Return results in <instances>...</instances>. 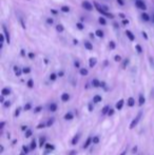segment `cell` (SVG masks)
<instances>
[{
  "instance_id": "1",
  "label": "cell",
  "mask_w": 154,
  "mask_h": 155,
  "mask_svg": "<svg viewBox=\"0 0 154 155\" xmlns=\"http://www.w3.org/2000/svg\"><path fill=\"white\" fill-rule=\"evenodd\" d=\"M142 115H143V112H142V111H140V112H138V114L136 115V117L133 119V120H132L131 124H130V129H133L135 126H137L138 121H139V120H140V118H142Z\"/></svg>"
},
{
  "instance_id": "2",
  "label": "cell",
  "mask_w": 154,
  "mask_h": 155,
  "mask_svg": "<svg viewBox=\"0 0 154 155\" xmlns=\"http://www.w3.org/2000/svg\"><path fill=\"white\" fill-rule=\"evenodd\" d=\"M135 4H136V6H137L138 8H140V10H146V8H147V6H146V4H145V2L142 1V0H136Z\"/></svg>"
},
{
  "instance_id": "3",
  "label": "cell",
  "mask_w": 154,
  "mask_h": 155,
  "mask_svg": "<svg viewBox=\"0 0 154 155\" xmlns=\"http://www.w3.org/2000/svg\"><path fill=\"white\" fill-rule=\"evenodd\" d=\"M2 30H3V33H4V36H5V39H6V42L10 43L11 42V38H10V33H8V29H6L5 25H2Z\"/></svg>"
},
{
  "instance_id": "4",
  "label": "cell",
  "mask_w": 154,
  "mask_h": 155,
  "mask_svg": "<svg viewBox=\"0 0 154 155\" xmlns=\"http://www.w3.org/2000/svg\"><path fill=\"white\" fill-rule=\"evenodd\" d=\"M82 6H84V10H87V11H92L93 10V5L89 1H84V2H82Z\"/></svg>"
},
{
  "instance_id": "5",
  "label": "cell",
  "mask_w": 154,
  "mask_h": 155,
  "mask_svg": "<svg viewBox=\"0 0 154 155\" xmlns=\"http://www.w3.org/2000/svg\"><path fill=\"white\" fill-rule=\"evenodd\" d=\"M126 35H127V37L129 38V40L133 41L134 39H135V37H134L133 33H132L131 31H126Z\"/></svg>"
},
{
  "instance_id": "6",
  "label": "cell",
  "mask_w": 154,
  "mask_h": 155,
  "mask_svg": "<svg viewBox=\"0 0 154 155\" xmlns=\"http://www.w3.org/2000/svg\"><path fill=\"white\" fill-rule=\"evenodd\" d=\"M93 141V139H92V137H89L88 139L86 140V143H84V149H87V148L90 146V143Z\"/></svg>"
},
{
  "instance_id": "7",
  "label": "cell",
  "mask_w": 154,
  "mask_h": 155,
  "mask_svg": "<svg viewBox=\"0 0 154 155\" xmlns=\"http://www.w3.org/2000/svg\"><path fill=\"white\" fill-rule=\"evenodd\" d=\"M69 99H70V95H69L68 93H64L61 95V100H62V101H68Z\"/></svg>"
},
{
  "instance_id": "8",
  "label": "cell",
  "mask_w": 154,
  "mask_h": 155,
  "mask_svg": "<svg viewBox=\"0 0 154 155\" xmlns=\"http://www.w3.org/2000/svg\"><path fill=\"white\" fill-rule=\"evenodd\" d=\"M123 99H120V100H119V101L116 104V106H115V107H116L117 110H121V109H123Z\"/></svg>"
},
{
  "instance_id": "9",
  "label": "cell",
  "mask_w": 154,
  "mask_h": 155,
  "mask_svg": "<svg viewBox=\"0 0 154 155\" xmlns=\"http://www.w3.org/2000/svg\"><path fill=\"white\" fill-rule=\"evenodd\" d=\"M96 62H97L96 58H91L90 61H89V65H90L91 68H93V67H95V64H96Z\"/></svg>"
},
{
  "instance_id": "10",
  "label": "cell",
  "mask_w": 154,
  "mask_h": 155,
  "mask_svg": "<svg viewBox=\"0 0 154 155\" xmlns=\"http://www.w3.org/2000/svg\"><path fill=\"white\" fill-rule=\"evenodd\" d=\"M134 104H135V100H134V98L130 97L129 99H128V106H129V107H133Z\"/></svg>"
},
{
  "instance_id": "11",
  "label": "cell",
  "mask_w": 154,
  "mask_h": 155,
  "mask_svg": "<svg viewBox=\"0 0 154 155\" xmlns=\"http://www.w3.org/2000/svg\"><path fill=\"white\" fill-rule=\"evenodd\" d=\"M79 137H80V134L78 133L76 136H74V138L72 139V145H76V143H78V139H79Z\"/></svg>"
},
{
  "instance_id": "12",
  "label": "cell",
  "mask_w": 154,
  "mask_h": 155,
  "mask_svg": "<svg viewBox=\"0 0 154 155\" xmlns=\"http://www.w3.org/2000/svg\"><path fill=\"white\" fill-rule=\"evenodd\" d=\"M2 95L3 96H6V95H10V93H11V90L10 89H8V88H4L3 90H2Z\"/></svg>"
},
{
  "instance_id": "13",
  "label": "cell",
  "mask_w": 154,
  "mask_h": 155,
  "mask_svg": "<svg viewBox=\"0 0 154 155\" xmlns=\"http://www.w3.org/2000/svg\"><path fill=\"white\" fill-rule=\"evenodd\" d=\"M145 101H146V99H145L144 95H143V94H140V95H139V102H138V104H139V106H143V104H145Z\"/></svg>"
},
{
  "instance_id": "14",
  "label": "cell",
  "mask_w": 154,
  "mask_h": 155,
  "mask_svg": "<svg viewBox=\"0 0 154 155\" xmlns=\"http://www.w3.org/2000/svg\"><path fill=\"white\" fill-rule=\"evenodd\" d=\"M109 110H110V107H109V106H106L105 108L103 109V111H101V114H103V115L108 114V112H109Z\"/></svg>"
},
{
  "instance_id": "15",
  "label": "cell",
  "mask_w": 154,
  "mask_h": 155,
  "mask_svg": "<svg viewBox=\"0 0 154 155\" xmlns=\"http://www.w3.org/2000/svg\"><path fill=\"white\" fill-rule=\"evenodd\" d=\"M84 48H86L87 50H92L93 49V45H91L89 41H86V42H84Z\"/></svg>"
},
{
  "instance_id": "16",
  "label": "cell",
  "mask_w": 154,
  "mask_h": 155,
  "mask_svg": "<svg viewBox=\"0 0 154 155\" xmlns=\"http://www.w3.org/2000/svg\"><path fill=\"white\" fill-rule=\"evenodd\" d=\"M99 101H101L100 96H99V95L94 96V98H93V102H94V104H97V102H99Z\"/></svg>"
},
{
  "instance_id": "17",
  "label": "cell",
  "mask_w": 154,
  "mask_h": 155,
  "mask_svg": "<svg viewBox=\"0 0 154 155\" xmlns=\"http://www.w3.org/2000/svg\"><path fill=\"white\" fill-rule=\"evenodd\" d=\"M50 111L51 112H55L56 110H57V106H56V104H52L51 106H50Z\"/></svg>"
},
{
  "instance_id": "18",
  "label": "cell",
  "mask_w": 154,
  "mask_h": 155,
  "mask_svg": "<svg viewBox=\"0 0 154 155\" xmlns=\"http://www.w3.org/2000/svg\"><path fill=\"white\" fill-rule=\"evenodd\" d=\"M36 147H37V143H36V140H33L31 143V146H30V149H31V150H35Z\"/></svg>"
},
{
  "instance_id": "19",
  "label": "cell",
  "mask_w": 154,
  "mask_h": 155,
  "mask_svg": "<svg viewBox=\"0 0 154 155\" xmlns=\"http://www.w3.org/2000/svg\"><path fill=\"white\" fill-rule=\"evenodd\" d=\"M92 84H93V87H95V88H97V87L100 86V82H99L97 79H94V80H92Z\"/></svg>"
},
{
  "instance_id": "20",
  "label": "cell",
  "mask_w": 154,
  "mask_h": 155,
  "mask_svg": "<svg viewBox=\"0 0 154 155\" xmlns=\"http://www.w3.org/2000/svg\"><path fill=\"white\" fill-rule=\"evenodd\" d=\"M142 17H143V19H144L145 21H149V20H150V17H149V15L146 14V13H144V14L142 15Z\"/></svg>"
},
{
  "instance_id": "21",
  "label": "cell",
  "mask_w": 154,
  "mask_h": 155,
  "mask_svg": "<svg viewBox=\"0 0 154 155\" xmlns=\"http://www.w3.org/2000/svg\"><path fill=\"white\" fill-rule=\"evenodd\" d=\"M73 117L74 116H73L72 113H68V114H66V116H64V119H67V120L69 119V120H70V119H72Z\"/></svg>"
},
{
  "instance_id": "22",
  "label": "cell",
  "mask_w": 154,
  "mask_h": 155,
  "mask_svg": "<svg viewBox=\"0 0 154 155\" xmlns=\"http://www.w3.org/2000/svg\"><path fill=\"white\" fill-rule=\"evenodd\" d=\"M95 35H96V36H98V37H103V32L101 31V30H97V31L95 32Z\"/></svg>"
},
{
  "instance_id": "23",
  "label": "cell",
  "mask_w": 154,
  "mask_h": 155,
  "mask_svg": "<svg viewBox=\"0 0 154 155\" xmlns=\"http://www.w3.org/2000/svg\"><path fill=\"white\" fill-rule=\"evenodd\" d=\"M45 148H47L48 151H53V150H54V146L49 145V143H47V145H45Z\"/></svg>"
},
{
  "instance_id": "24",
  "label": "cell",
  "mask_w": 154,
  "mask_h": 155,
  "mask_svg": "<svg viewBox=\"0 0 154 155\" xmlns=\"http://www.w3.org/2000/svg\"><path fill=\"white\" fill-rule=\"evenodd\" d=\"M14 71H15V74H16L17 76H19L21 74V72H20V70H19V68H17V67L14 68Z\"/></svg>"
},
{
  "instance_id": "25",
  "label": "cell",
  "mask_w": 154,
  "mask_h": 155,
  "mask_svg": "<svg viewBox=\"0 0 154 155\" xmlns=\"http://www.w3.org/2000/svg\"><path fill=\"white\" fill-rule=\"evenodd\" d=\"M80 74H81V75H88V70L87 69H80Z\"/></svg>"
},
{
  "instance_id": "26",
  "label": "cell",
  "mask_w": 154,
  "mask_h": 155,
  "mask_svg": "<svg viewBox=\"0 0 154 155\" xmlns=\"http://www.w3.org/2000/svg\"><path fill=\"white\" fill-rule=\"evenodd\" d=\"M99 23H101V25H105L106 23H107V22H106V19L103 18V17H100V18H99Z\"/></svg>"
},
{
  "instance_id": "27",
  "label": "cell",
  "mask_w": 154,
  "mask_h": 155,
  "mask_svg": "<svg viewBox=\"0 0 154 155\" xmlns=\"http://www.w3.org/2000/svg\"><path fill=\"white\" fill-rule=\"evenodd\" d=\"M33 86H34V84H33V80H32V79H30L29 81H28V87H29V88H33Z\"/></svg>"
},
{
  "instance_id": "28",
  "label": "cell",
  "mask_w": 154,
  "mask_h": 155,
  "mask_svg": "<svg viewBox=\"0 0 154 155\" xmlns=\"http://www.w3.org/2000/svg\"><path fill=\"white\" fill-rule=\"evenodd\" d=\"M56 29H57V31H58V32H62V31H64V27H62L61 25H58Z\"/></svg>"
},
{
  "instance_id": "29",
  "label": "cell",
  "mask_w": 154,
  "mask_h": 155,
  "mask_svg": "<svg viewBox=\"0 0 154 155\" xmlns=\"http://www.w3.org/2000/svg\"><path fill=\"white\" fill-rule=\"evenodd\" d=\"M61 11H62V12H64V13H67V12H69V11H70V8H69V6H62Z\"/></svg>"
},
{
  "instance_id": "30",
  "label": "cell",
  "mask_w": 154,
  "mask_h": 155,
  "mask_svg": "<svg viewBox=\"0 0 154 155\" xmlns=\"http://www.w3.org/2000/svg\"><path fill=\"white\" fill-rule=\"evenodd\" d=\"M30 72H31L30 68H25V69H23V73L25 74H28V73H30Z\"/></svg>"
},
{
  "instance_id": "31",
  "label": "cell",
  "mask_w": 154,
  "mask_h": 155,
  "mask_svg": "<svg viewBox=\"0 0 154 155\" xmlns=\"http://www.w3.org/2000/svg\"><path fill=\"white\" fill-rule=\"evenodd\" d=\"M31 135H32V131H31V130H28V131H27V133H25V137L28 138V137H30Z\"/></svg>"
},
{
  "instance_id": "32",
  "label": "cell",
  "mask_w": 154,
  "mask_h": 155,
  "mask_svg": "<svg viewBox=\"0 0 154 155\" xmlns=\"http://www.w3.org/2000/svg\"><path fill=\"white\" fill-rule=\"evenodd\" d=\"M44 140H45V139L43 138V137H42V138H40V143H39V146H40V147H42V146L44 145Z\"/></svg>"
},
{
  "instance_id": "33",
  "label": "cell",
  "mask_w": 154,
  "mask_h": 155,
  "mask_svg": "<svg viewBox=\"0 0 154 155\" xmlns=\"http://www.w3.org/2000/svg\"><path fill=\"white\" fill-rule=\"evenodd\" d=\"M93 143H99V138L97 136H95L94 138H93Z\"/></svg>"
},
{
  "instance_id": "34",
  "label": "cell",
  "mask_w": 154,
  "mask_h": 155,
  "mask_svg": "<svg viewBox=\"0 0 154 155\" xmlns=\"http://www.w3.org/2000/svg\"><path fill=\"white\" fill-rule=\"evenodd\" d=\"M22 149H23V152H25V154H27L28 152H29V148H28V147H25V146H23V147H22Z\"/></svg>"
},
{
  "instance_id": "35",
  "label": "cell",
  "mask_w": 154,
  "mask_h": 155,
  "mask_svg": "<svg viewBox=\"0 0 154 155\" xmlns=\"http://www.w3.org/2000/svg\"><path fill=\"white\" fill-rule=\"evenodd\" d=\"M50 79H51V80H55L56 79V75H55V74H51V76H50Z\"/></svg>"
},
{
  "instance_id": "36",
  "label": "cell",
  "mask_w": 154,
  "mask_h": 155,
  "mask_svg": "<svg viewBox=\"0 0 154 155\" xmlns=\"http://www.w3.org/2000/svg\"><path fill=\"white\" fill-rule=\"evenodd\" d=\"M136 50H137V51H138V53H142V52H143L142 48H140L139 45H136Z\"/></svg>"
},
{
  "instance_id": "37",
  "label": "cell",
  "mask_w": 154,
  "mask_h": 155,
  "mask_svg": "<svg viewBox=\"0 0 154 155\" xmlns=\"http://www.w3.org/2000/svg\"><path fill=\"white\" fill-rule=\"evenodd\" d=\"M110 48H111V49H114V48H115V43H114L113 41L110 42Z\"/></svg>"
},
{
  "instance_id": "38",
  "label": "cell",
  "mask_w": 154,
  "mask_h": 155,
  "mask_svg": "<svg viewBox=\"0 0 154 155\" xmlns=\"http://www.w3.org/2000/svg\"><path fill=\"white\" fill-rule=\"evenodd\" d=\"M76 27H77L79 30H82V29H84V27H82V25H81V23H77V25H76Z\"/></svg>"
},
{
  "instance_id": "39",
  "label": "cell",
  "mask_w": 154,
  "mask_h": 155,
  "mask_svg": "<svg viewBox=\"0 0 154 155\" xmlns=\"http://www.w3.org/2000/svg\"><path fill=\"white\" fill-rule=\"evenodd\" d=\"M10 104H11V102H10V101H5V102H4V107H5V108L10 107Z\"/></svg>"
},
{
  "instance_id": "40",
  "label": "cell",
  "mask_w": 154,
  "mask_h": 155,
  "mask_svg": "<svg viewBox=\"0 0 154 155\" xmlns=\"http://www.w3.org/2000/svg\"><path fill=\"white\" fill-rule=\"evenodd\" d=\"M113 113H114V111L112 110V109H110L109 112H108V115H110V116H111V115H113Z\"/></svg>"
},
{
  "instance_id": "41",
  "label": "cell",
  "mask_w": 154,
  "mask_h": 155,
  "mask_svg": "<svg viewBox=\"0 0 154 155\" xmlns=\"http://www.w3.org/2000/svg\"><path fill=\"white\" fill-rule=\"evenodd\" d=\"M19 113H20V109H17L16 112H15V116H18Z\"/></svg>"
},
{
  "instance_id": "42",
  "label": "cell",
  "mask_w": 154,
  "mask_h": 155,
  "mask_svg": "<svg viewBox=\"0 0 154 155\" xmlns=\"http://www.w3.org/2000/svg\"><path fill=\"white\" fill-rule=\"evenodd\" d=\"M120 59H121L120 56H118V55H116V56H115V60H116V61H120Z\"/></svg>"
},
{
  "instance_id": "43",
  "label": "cell",
  "mask_w": 154,
  "mask_h": 155,
  "mask_svg": "<svg viewBox=\"0 0 154 155\" xmlns=\"http://www.w3.org/2000/svg\"><path fill=\"white\" fill-rule=\"evenodd\" d=\"M25 110H30V109H31V104H28L27 106L25 107Z\"/></svg>"
},
{
  "instance_id": "44",
  "label": "cell",
  "mask_w": 154,
  "mask_h": 155,
  "mask_svg": "<svg viewBox=\"0 0 154 155\" xmlns=\"http://www.w3.org/2000/svg\"><path fill=\"white\" fill-rule=\"evenodd\" d=\"M53 121H54V118H52L51 120H49V123L47 124V126H51V124H52V123H53Z\"/></svg>"
},
{
  "instance_id": "45",
  "label": "cell",
  "mask_w": 154,
  "mask_h": 155,
  "mask_svg": "<svg viewBox=\"0 0 154 155\" xmlns=\"http://www.w3.org/2000/svg\"><path fill=\"white\" fill-rule=\"evenodd\" d=\"M29 57L31 58V59H33V58L35 57V56H34V54H33V53H30V54H29Z\"/></svg>"
},
{
  "instance_id": "46",
  "label": "cell",
  "mask_w": 154,
  "mask_h": 155,
  "mask_svg": "<svg viewBox=\"0 0 154 155\" xmlns=\"http://www.w3.org/2000/svg\"><path fill=\"white\" fill-rule=\"evenodd\" d=\"M123 25H128V23H129V21L126 20V19H123Z\"/></svg>"
},
{
  "instance_id": "47",
  "label": "cell",
  "mask_w": 154,
  "mask_h": 155,
  "mask_svg": "<svg viewBox=\"0 0 154 155\" xmlns=\"http://www.w3.org/2000/svg\"><path fill=\"white\" fill-rule=\"evenodd\" d=\"M117 2H118L119 4H121V5H123V0H117Z\"/></svg>"
},
{
  "instance_id": "48",
  "label": "cell",
  "mask_w": 154,
  "mask_h": 155,
  "mask_svg": "<svg viewBox=\"0 0 154 155\" xmlns=\"http://www.w3.org/2000/svg\"><path fill=\"white\" fill-rule=\"evenodd\" d=\"M48 22H49V23H53V19H48Z\"/></svg>"
},
{
  "instance_id": "49",
  "label": "cell",
  "mask_w": 154,
  "mask_h": 155,
  "mask_svg": "<svg viewBox=\"0 0 154 155\" xmlns=\"http://www.w3.org/2000/svg\"><path fill=\"white\" fill-rule=\"evenodd\" d=\"M120 155H127V150H125V151H123Z\"/></svg>"
},
{
  "instance_id": "50",
  "label": "cell",
  "mask_w": 154,
  "mask_h": 155,
  "mask_svg": "<svg viewBox=\"0 0 154 155\" xmlns=\"http://www.w3.org/2000/svg\"><path fill=\"white\" fill-rule=\"evenodd\" d=\"M0 100H1V102H3V101H4V97H3V95L1 96V98H0Z\"/></svg>"
},
{
  "instance_id": "51",
  "label": "cell",
  "mask_w": 154,
  "mask_h": 155,
  "mask_svg": "<svg viewBox=\"0 0 154 155\" xmlns=\"http://www.w3.org/2000/svg\"><path fill=\"white\" fill-rule=\"evenodd\" d=\"M143 35H144V36H145V38H148V37H147V34H146V33L143 32Z\"/></svg>"
},
{
  "instance_id": "52",
  "label": "cell",
  "mask_w": 154,
  "mask_h": 155,
  "mask_svg": "<svg viewBox=\"0 0 154 155\" xmlns=\"http://www.w3.org/2000/svg\"><path fill=\"white\" fill-rule=\"evenodd\" d=\"M75 65H76V67L78 68V67H79V63H78V62H75Z\"/></svg>"
},
{
  "instance_id": "53",
  "label": "cell",
  "mask_w": 154,
  "mask_h": 155,
  "mask_svg": "<svg viewBox=\"0 0 154 155\" xmlns=\"http://www.w3.org/2000/svg\"><path fill=\"white\" fill-rule=\"evenodd\" d=\"M74 154H76V152H71L70 155H74Z\"/></svg>"
},
{
  "instance_id": "54",
  "label": "cell",
  "mask_w": 154,
  "mask_h": 155,
  "mask_svg": "<svg viewBox=\"0 0 154 155\" xmlns=\"http://www.w3.org/2000/svg\"><path fill=\"white\" fill-rule=\"evenodd\" d=\"M153 21H154V15H153Z\"/></svg>"
}]
</instances>
